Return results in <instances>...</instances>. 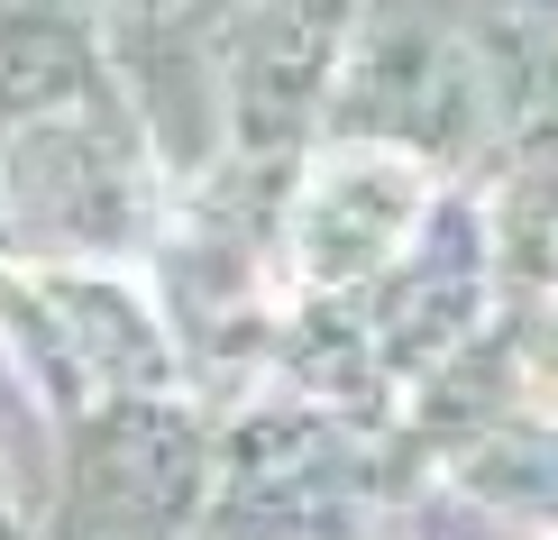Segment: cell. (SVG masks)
<instances>
[{
  "instance_id": "1",
  "label": "cell",
  "mask_w": 558,
  "mask_h": 540,
  "mask_svg": "<svg viewBox=\"0 0 558 540\" xmlns=\"http://www.w3.org/2000/svg\"><path fill=\"white\" fill-rule=\"evenodd\" d=\"M422 211V175L403 156H330L302 193V220H293V248H302V275L339 285V275H366L385 266L393 239L412 229Z\"/></svg>"
}]
</instances>
